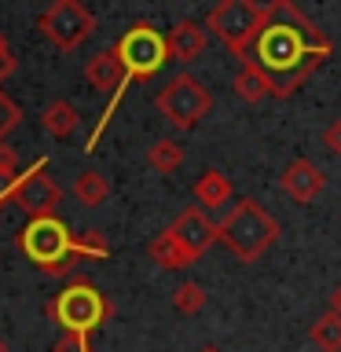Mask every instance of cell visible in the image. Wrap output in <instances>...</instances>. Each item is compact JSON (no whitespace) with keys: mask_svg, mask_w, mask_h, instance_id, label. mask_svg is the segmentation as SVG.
Segmentation results:
<instances>
[{"mask_svg":"<svg viewBox=\"0 0 341 352\" xmlns=\"http://www.w3.org/2000/svg\"><path fill=\"white\" fill-rule=\"evenodd\" d=\"M209 107H213V96H209V88L191 74H176L158 92V110L165 114V121L180 132L195 129L198 121L209 114Z\"/></svg>","mask_w":341,"mask_h":352,"instance_id":"277c9868","label":"cell"},{"mask_svg":"<svg viewBox=\"0 0 341 352\" xmlns=\"http://www.w3.org/2000/svg\"><path fill=\"white\" fill-rule=\"evenodd\" d=\"M0 70H8V44L0 41Z\"/></svg>","mask_w":341,"mask_h":352,"instance_id":"4316f807","label":"cell"},{"mask_svg":"<svg viewBox=\"0 0 341 352\" xmlns=\"http://www.w3.org/2000/svg\"><path fill=\"white\" fill-rule=\"evenodd\" d=\"M15 125H19V107L11 103V99H8L4 92H0V140H4Z\"/></svg>","mask_w":341,"mask_h":352,"instance_id":"44dd1931","label":"cell"},{"mask_svg":"<svg viewBox=\"0 0 341 352\" xmlns=\"http://www.w3.org/2000/svg\"><path fill=\"white\" fill-rule=\"evenodd\" d=\"M41 30L48 33L59 48H77V44L96 30V19L88 15V8L74 4V0H63V4H52L41 15Z\"/></svg>","mask_w":341,"mask_h":352,"instance_id":"ba28073f","label":"cell"},{"mask_svg":"<svg viewBox=\"0 0 341 352\" xmlns=\"http://www.w3.org/2000/svg\"><path fill=\"white\" fill-rule=\"evenodd\" d=\"M15 173V158H11V151L0 147V176H11Z\"/></svg>","mask_w":341,"mask_h":352,"instance_id":"d4e9b609","label":"cell"},{"mask_svg":"<svg viewBox=\"0 0 341 352\" xmlns=\"http://www.w3.org/2000/svg\"><path fill=\"white\" fill-rule=\"evenodd\" d=\"M165 52H169V59H176V63H195L198 55L206 52V30L191 19H180L169 30V37H165Z\"/></svg>","mask_w":341,"mask_h":352,"instance_id":"7c38bea8","label":"cell"},{"mask_svg":"<svg viewBox=\"0 0 341 352\" xmlns=\"http://www.w3.org/2000/svg\"><path fill=\"white\" fill-rule=\"evenodd\" d=\"M334 52V44L312 19L290 0H272L264 4L261 33L246 52V59L268 77L275 99H290L323 59Z\"/></svg>","mask_w":341,"mask_h":352,"instance_id":"6da1fadb","label":"cell"},{"mask_svg":"<svg viewBox=\"0 0 341 352\" xmlns=\"http://www.w3.org/2000/svg\"><path fill=\"white\" fill-rule=\"evenodd\" d=\"M151 261L158 264V268H187V264H191V257L180 250V242H176L169 231H162V235L151 242Z\"/></svg>","mask_w":341,"mask_h":352,"instance_id":"e0dca14e","label":"cell"},{"mask_svg":"<svg viewBox=\"0 0 341 352\" xmlns=\"http://www.w3.org/2000/svg\"><path fill=\"white\" fill-rule=\"evenodd\" d=\"M107 301L103 294L92 290L88 283H77L70 290H63V297L55 301V319L70 330V334H88V330H96L99 323L107 319Z\"/></svg>","mask_w":341,"mask_h":352,"instance_id":"52a82bcc","label":"cell"},{"mask_svg":"<svg viewBox=\"0 0 341 352\" xmlns=\"http://www.w3.org/2000/svg\"><path fill=\"white\" fill-rule=\"evenodd\" d=\"M77 250H81V253H96V257H107V253H110V246L103 242V235H99V231H88Z\"/></svg>","mask_w":341,"mask_h":352,"instance_id":"7402d4cb","label":"cell"},{"mask_svg":"<svg viewBox=\"0 0 341 352\" xmlns=\"http://www.w3.org/2000/svg\"><path fill=\"white\" fill-rule=\"evenodd\" d=\"M114 55H118V63H121V70H125L129 81L158 74L165 66V59H169V52H165V37L151 26V22H136V26L118 41Z\"/></svg>","mask_w":341,"mask_h":352,"instance_id":"5b68a950","label":"cell"},{"mask_svg":"<svg viewBox=\"0 0 341 352\" xmlns=\"http://www.w3.org/2000/svg\"><path fill=\"white\" fill-rule=\"evenodd\" d=\"M22 250H26V257L33 264L55 272V268H66V261H70V253H74V239H70V231H66L63 220L33 217L30 228L22 231Z\"/></svg>","mask_w":341,"mask_h":352,"instance_id":"8992f818","label":"cell"},{"mask_svg":"<svg viewBox=\"0 0 341 352\" xmlns=\"http://www.w3.org/2000/svg\"><path fill=\"white\" fill-rule=\"evenodd\" d=\"M308 338H312V345L319 352H341V316L323 312L312 327H308Z\"/></svg>","mask_w":341,"mask_h":352,"instance_id":"9a60e30c","label":"cell"},{"mask_svg":"<svg viewBox=\"0 0 341 352\" xmlns=\"http://www.w3.org/2000/svg\"><path fill=\"white\" fill-rule=\"evenodd\" d=\"M235 92H239L242 103H261V99H268V96H272V85H268V77H264L250 59H239Z\"/></svg>","mask_w":341,"mask_h":352,"instance_id":"4fadbf2b","label":"cell"},{"mask_svg":"<svg viewBox=\"0 0 341 352\" xmlns=\"http://www.w3.org/2000/svg\"><path fill=\"white\" fill-rule=\"evenodd\" d=\"M323 147H327L330 154H341V118H334V121L323 129Z\"/></svg>","mask_w":341,"mask_h":352,"instance_id":"603a6c76","label":"cell"},{"mask_svg":"<svg viewBox=\"0 0 341 352\" xmlns=\"http://www.w3.org/2000/svg\"><path fill=\"white\" fill-rule=\"evenodd\" d=\"M19 206H26L33 217H52V206L59 202V187L44 176V165H37L33 173H26L15 187Z\"/></svg>","mask_w":341,"mask_h":352,"instance_id":"8fae6325","label":"cell"},{"mask_svg":"<svg viewBox=\"0 0 341 352\" xmlns=\"http://www.w3.org/2000/svg\"><path fill=\"white\" fill-rule=\"evenodd\" d=\"M169 235L180 242V250L187 253V257L198 261L217 242V224L202 213V209H184V213L169 224Z\"/></svg>","mask_w":341,"mask_h":352,"instance_id":"9c48e42d","label":"cell"},{"mask_svg":"<svg viewBox=\"0 0 341 352\" xmlns=\"http://www.w3.org/2000/svg\"><path fill=\"white\" fill-rule=\"evenodd\" d=\"M44 129L52 132V136H70V132L77 129V110L70 103H52L48 110H44Z\"/></svg>","mask_w":341,"mask_h":352,"instance_id":"d6986e66","label":"cell"},{"mask_svg":"<svg viewBox=\"0 0 341 352\" xmlns=\"http://www.w3.org/2000/svg\"><path fill=\"white\" fill-rule=\"evenodd\" d=\"M74 195L81 206H99V202H107L110 184H107V176H99V173H81L74 184Z\"/></svg>","mask_w":341,"mask_h":352,"instance_id":"ac0fdd59","label":"cell"},{"mask_svg":"<svg viewBox=\"0 0 341 352\" xmlns=\"http://www.w3.org/2000/svg\"><path fill=\"white\" fill-rule=\"evenodd\" d=\"M264 22V4L253 0H220L217 8H209L206 30H213L220 41L235 52V59H246V52L253 48Z\"/></svg>","mask_w":341,"mask_h":352,"instance_id":"3957f363","label":"cell"},{"mask_svg":"<svg viewBox=\"0 0 341 352\" xmlns=\"http://www.w3.org/2000/svg\"><path fill=\"white\" fill-rule=\"evenodd\" d=\"M198 352H220L217 345H206V349H198Z\"/></svg>","mask_w":341,"mask_h":352,"instance_id":"83f0119b","label":"cell"},{"mask_svg":"<svg viewBox=\"0 0 341 352\" xmlns=\"http://www.w3.org/2000/svg\"><path fill=\"white\" fill-rule=\"evenodd\" d=\"M147 165L154 173H162V176H169V173H176L184 165V147L176 140H158L154 147L147 151Z\"/></svg>","mask_w":341,"mask_h":352,"instance_id":"2e32d148","label":"cell"},{"mask_svg":"<svg viewBox=\"0 0 341 352\" xmlns=\"http://www.w3.org/2000/svg\"><path fill=\"white\" fill-rule=\"evenodd\" d=\"M55 352H88V341H85V334H66Z\"/></svg>","mask_w":341,"mask_h":352,"instance_id":"cb8c5ba5","label":"cell"},{"mask_svg":"<svg viewBox=\"0 0 341 352\" xmlns=\"http://www.w3.org/2000/svg\"><path fill=\"white\" fill-rule=\"evenodd\" d=\"M195 198L202 206H224L228 198H231V180L220 169H206L202 176H198V184H195Z\"/></svg>","mask_w":341,"mask_h":352,"instance_id":"5bb4252c","label":"cell"},{"mask_svg":"<svg viewBox=\"0 0 341 352\" xmlns=\"http://www.w3.org/2000/svg\"><path fill=\"white\" fill-rule=\"evenodd\" d=\"M279 191H286L297 206H308L312 198H319L327 191V176H323V169H319L316 162L294 158L283 169V176H279Z\"/></svg>","mask_w":341,"mask_h":352,"instance_id":"30bf717a","label":"cell"},{"mask_svg":"<svg viewBox=\"0 0 341 352\" xmlns=\"http://www.w3.org/2000/svg\"><path fill=\"white\" fill-rule=\"evenodd\" d=\"M173 305H176V312L195 316V312H202V305H206V290L198 283H180L173 294Z\"/></svg>","mask_w":341,"mask_h":352,"instance_id":"ffe728a7","label":"cell"},{"mask_svg":"<svg viewBox=\"0 0 341 352\" xmlns=\"http://www.w3.org/2000/svg\"><path fill=\"white\" fill-rule=\"evenodd\" d=\"M217 239L224 242L242 264H253L275 246V239H279V220H275L261 202L242 198V202L231 206L228 217L217 224Z\"/></svg>","mask_w":341,"mask_h":352,"instance_id":"7a4b0ae2","label":"cell"},{"mask_svg":"<svg viewBox=\"0 0 341 352\" xmlns=\"http://www.w3.org/2000/svg\"><path fill=\"white\" fill-rule=\"evenodd\" d=\"M327 312H334V316H341V283L334 286V290H330V308Z\"/></svg>","mask_w":341,"mask_h":352,"instance_id":"484cf974","label":"cell"}]
</instances>
